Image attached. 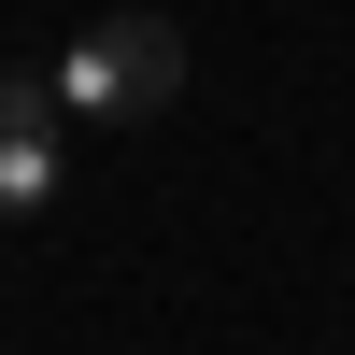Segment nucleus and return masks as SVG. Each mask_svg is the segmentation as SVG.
I'll use <instances>...</instances> for the list:
<instances>
[{
	"label": "nucleus",
	"instance_id": "nucleus-1",
	"mask_svg": "<svg viewBox=\"0 0 355 355\" xmlns=\"http://www.w3.org/2000/svg\"><path fill=\"white\" fill-rule=\"evenodd\" d=\"M171 85H185V28L171 15H100L71 57H57V114H114V128L157 114Z\"/></svg>",
	"mask_w": 355,
	"mask_h": 355
},
{
	"label": "nucleus",
	"instance_id": "nucleus-2",
	"mask_svg": "<svg viewBox=\"0 0 355 355\" xmlns=\"http://www.w3.org/2000/svg\"><path fill=\"white\" fill-rule=\"evenodd\" d=\"M57 199V71H0V214H43Z\"/></svg>",
	"mask_w": 355,
	"mask_h": 355
}]
</instances>
